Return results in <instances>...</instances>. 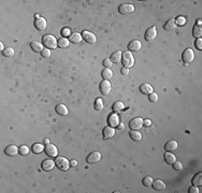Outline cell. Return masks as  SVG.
<instances>
[{
  "instance_id": "cell-1",
  "label": "cell",
  "mask_w": 202,
  "mask_h": 193,
  "mask_svg": "<svg viewBox=\"0 0 202 193\" xmlns=\"http://www.w3.org/2000/svg\"><path fill=\"white\" fill-rule=\"evenodd\" d=\"M121 63L125 68L129 69V68L135 66V57L131 54V52L126 51L125 53H123V57H121Z\"/></svg>"
},
{
  "instance_id": "cell-2",
  "label": "cell",
  "mask_w": 202,
  "mask_h": 193,
  "mask_svg": "<svg viewBox=\"0 0 202 193\" xmlns=\"http://www.w3.org/2000/svg\"><path fill=\"white\" fill-rule=\"evenodd\" d=\"M42 44L45 46L46 48H56L58 46V41L56 40V38L52 35H45L42 38Z\"/></svg>"
},
{
  "instance_id": "cell-3",
  "label": "cell",
  "mask_w": 202,
  "mask_h": 193,
  "mask_svg": "<svg viewBox=\"0 0 202 193\" xmlns=\"http://www.w3.org/2000/svg\"><path fill=\"white\" fill-rule=\"evenodd\" d=\"M55 163H56V166L60 171H68L69 167H70V162L65 157H56Z\"/></svg>"
},
{
  "instance_id": "cell-4",
  "label": "cell",
  "mask_w": 202,
  "mask_h": 193,
  "mask_svg": "<svg viewBox=\"0 0 202 193\" xmlns=\"http://www.w3.org/2000/svg\"><path fill=\"white\" fill-rule=\"evenodd\" d=\"M143 119L140 117L133 118L131 121L129 122V128L130 130H133V131H139L143 128Z\"/></svg>"
},
{
  "instance_id": "cell-5",
  "label": "cell",
  "mask_w": 202,
  "mask_h": 193,
  "mask_svg": "<svg viewBox=\"0 0 202 193\" xmlns=\"http://www.w3.org/2000/svg\"><path fill=\"white\" fill-rule=\"evenodd\" d=\"M44 151H45L47 157H57L58 155V149L56 148L55 145L51 144V143L44 146Z\"/></svg>"
},
{
  "instance_id": "cell-6",
  "label": "cell",
  "mask_w": 202,
  "mask_h": 193,
  "mask_svg": "<svg viewBox=\"0 0 202 193\" xmlns=\"http://www.w3.org/2000/svg\"><path fill=\"white\" fill-rule=\"evenodd\" d=\"M182 59H183V61L185 62V63H190V62L194 61L195 59V54H194V51L191 49V48H187V49H185L183 53V55H182Z\"/></svg>"
},
{
  "instance_id": "cell-7",
  "label": "cell",
  "mask_w": 202,
  "mask_h": 193,
  "mask_svg": "<svg viewBox=\"0 0 202 193\" xmlns=\"http://www.w3.org/2000/svg\"><path fill=\"white\" fill-rule=\"evenodd\" d=\"M157 37V29L156 27H151V28H148L147 30H146L145 32V35H144V38H145V40L147 41V42H153L155 39H156Z\"/></svg>"
},
{
  "instance_id": "cell-8",
  "label": "cell",
  "mask_w": 202,
  "mask_h": 193,
  "mask_svg": "<svg viewBox=\"0 0 202 193\" xmlns=\"http://www.w3.org/2000/svg\"><path fill=\"white\" fill-rule=\"evenodd\" d=\"M101 160V153L99 151H92L87 155L86 161L88 164H92V163H97Z\"/></svg>"
},
{
  "instance_id": "cell-9",
  "label": "cell",
  "mask_w": 202,
  "mask_h": 193,
  "mask_svg": "<svg viewBox=\"0 0 202 193\" xmlns=\"http://www.w3.org/2000/svg\"><path fill=\"white\" fill-rule=\"evenodd\" d=\"M82 38L84 39L85 42L89 43V44H94V43L97 42V38H96V35L90 31H86V30L83 31L82 32Z\"/></svg>"
},
{
  "instance_id": "cell-10",
  "label": "cell",
  "mask_w": 202,
  "mask_h": 193,
  "mask_svg": "<svg viewBox=\"0 0 202 193\" xmlns=\"http://www.w3.org/2000/svg\"><path fill=\"white\" fill-rule=\"evenodd\" d=\"M135 11V7L129 3H124V4H121L118 8V12L123 15H127V14H130Z\"/></svg>"
},
{
  "instance_id": "cell-11",
  "label": "cell",
  "mask_w": 202,
  "mask_h": 193,
  "mask_svg": "<svg viewBox=\"0 0 202 193\" xmlns=\"http://www.w3.org/2000/svg\"><path fill=\"white\" fill-rule=\"evenodd\" d=\"M42 169L45 172H50L52 169H54L55 166H56V163H55L54 160H52V159H46L42 162Z\"/></svg>"
},
{
  "instance_id": "cell-12",
  "label": "cell",
  "mask_w": 202,
  "mask_h": 193,
  "mask_svg": "<svg viewBox=\"0 0 202 193\" xmlns=\"http://www.w3.org/2000/svg\"><path fill=\"white\" fill-rule=\"evenodd\" d=\"M46 25H47V23H46V19L44 17H38V18L35 19V27L39 31H43L46 28Z\"/></svg>"
},
{
  "instance_id": "cell-13",
  "label": "cell",
  "mask_w": 202,
  "mask_h": 193,
  "mask_svg": "<svg viewBox=\"0 0 202 193\" xmlns=\"http://www.w3.org/2000/svg\"><path fill=\"white\" fill-rule=\"evenodd\" d=\"M114 135H115V129L114 128L108 126L103 129V132H102L103 139H110V138H112Z\"/></svg>"
},
{
  "instance_id": "cell-14",
  "label": "cell",
  "mask_w": 202,
  "mask_h": 193,
  "mask_svg": "<svg viewBox=\"0 0 202 193\" xmlns=\"http://www.w3.org/2000/svg\"><path fill=\"white\" fill-rule=\"evenodd\" d=\"M100 91L103 96H108L111 91V83L109 80H103L100 83Z\"/></svg>"
},
{
  "instance_id": "cell-15",
  "label": "cell",
  "mask_w": 202,
  "mask_h": 193,
  "mask_svg": "<svg viewBox=\"0 0 202 193\" xmlns=\"http://www.w3.org/2000/svg\"><path fill=\"white\" fill-rule=\"evenodd\" d=\"M4 152H6V155H9V157H15V155L19 152V148L17 147V146H15V145H10V146H8V147L6 148Z\"/></svg>"
},
{
  "instance_id": "cell-16",
  "label": "cell",
  "mask_w": 202,
  "mask_h": 193,
  "mask_svg": "<svg viewBox=\"0 0 202 193\" xmlns=\"http://www.w3.org/2000/svg\"><path fill=\"white\" fill-rule=\"evenodd\" d=\"M142 47V44L139 40H132L131 42L128 44V49L129 52H138L140 51Z\"/></svg>"
},
{
  "instance_id": "cell-17",
  "label": "cell",
  "mask_w": 202,
  "mask_h": 193,
  "mask_svg": "<svg viewBox=\"0 0 202 193\" xmlns=\"http://www.w3.org/2000/svg\"><path fill=\"white\" fill-rule=\"evenodd\" d=\"M108 122H109V126L112 127V128H115V127L118 126L119 123V117L117 114H111L108 118Z\"/></svg>"
},
{
  "instance_id": "cell-18",
  "label": "cell",
  "mask_w": 202,
  "mask_h": 193,
  "mask_svg": "<svg viewBox=\"0 0 202 193\" xmlns=\"http://www.w3.org/2000/svg\"><path fill=\"white\" fill-rule=\"evenodd\" d=\"M154 190L156 191H162L166 189V183L162 181L161 179H156L153 181V185H152Z\"/></svg>"
},
{
  "instance_id": "cell-19",
  "label": "cell",
  "mask_w": 202,
  "mask_h": 193,
  "mask_svg": "<svg viewBox=\"0 0 202 193\" xmlns=\"http://www.w3.org/2000/svg\"><path fill=\"white\" fill-rule=\"evenodd\" d=\"M178 147V144L176 141H174V139H171V141H169V142L166 143V145H164V149L167 150V151H173V150H176Z\"/></svg>"
},
{
  "instance_id": "cell-20",
  "label": "cell",
  "mask_w": 202,
  "mask_h": 193,
  "mask_svg": "<svg viewBox=\"0 0 202 193\" xmlns=\"http://www.w3.org/2000/svg\"><path fill=\"white\" fill-rule=\"evenodd\" d=\"M140 91L142 94H151L152 92H154V88L152 87L149 84H142L140 86Z\"/></svg>"
},
{
  "instance_id": "cell-21",
  "label": "cell",
  "mask_w": 202,
  "mask_h": 193,
  "mask_svg": "<svg viewBox=\"0 0 202 193\" xmlns=\"http://www.w3.org/2000/svg\"><path fill=\"white\" fill-rule=\"evenodd\" d=\"M30 46L33 48V51L36 52V53H41V52L43 51V44H41L40 42L38 41H33V42L30 43Z\"/></svg>"
},
{
  "instance_id": "cell-22",
  "label": "cell",
  "mask_w": 202,
  "mask_h": 193,
  "mask_svg": "<svg viewBox=\"0 0 202 193\" xmlns=\"http://www.w3.org/2000/svg\"><path fill=\"white\" fill-rule=\"evenodd\" d=\"M164 161H166V163L168 164H173L175 161H176V157H175L173 153L170 152V151H167V152L164 153Z\"/></svg>"
},
{
  "instance_id": "cell-23",
  "label": "cell",
  "mask_w": 202,
  "mask_h": 193,
  "mask_svg": "<svg viewBox=\"0 0 202 193\" xmlns=\"http://www.w3.org/2000/svg\"><path fill=\"white\" fill-rule=\"evenodd\" d=\"M121 57H123V53L121 52H115L114 54H112L111 56V61L113 63H119L121 62Z\"/></svg>"
},
{
  "instance_id": "cell-24",
  "label": "cell",
  "mask_w": 202,
  "mask_h": 193,
  "mask_svg": "<svg viewBox=\"0 0 202 193\" xmlns=\"http://www.w3.org/2000/svg\"><path fill=\"white\" fill-rule=\"evenodd\" d=\"M55 110H56L57 114H59L60 116H67L68 115V108H67V106L64 105V104H58Z\"/></svg>"
},
{
  "instance_id": "cell-25",
  "label": "cell",
  "mask_w": 202,
  "mask_h": 193,
  "mask_svg": "<svg viewBox=\"0 0 202 193\" xmlns=\"http://www.w3.org/2000/svg\"><path fill=\"white\" fill-rule=\"evenodd\" d=\"M191 182H192V186L200 187V186L202 185V173H198V174L195 175L192 180H191Z\"/></svg>"
},
{
  "instance_id": "cell-26",
  "label": "cell",
  "mask_w": 202,
  "mask_h": 193,
  "mask_svg": "<svg viewBox=\"0 0 202 193\" xmlns=\"http://www.w3.org/2000/svg\"><path fill=\"white\" fill-rule=\"evenodd\" d=\"M129 135H130V138H131L132 141H135V142H140L141 139H142V134L139 131H133V130H131Z\"/></svg>"
},
{
  "instance_id": "cell-27",
  "label": "cell",
  "mask_w": 202,
  "mask_h": 193,
  "mask_svg": "<svg viewBox=\"0 0 202 193\" xmlns=\"http://www.w3.org/2000/svg\"><path fill=\"white\" fill-rule=\"evenodd\" d=\"M31 150H33V152L35 153V155H39V153H41L42 151H44V146L42 144H39V143H37V144L33 145V148H31Z\"/></svg>"
},
{
  "instance_id": "cell-28",
  "label": "cell",
  "mask_w": 202,
  "mask_h": 193,
  "mask_svg": "<svg viewBox=\"0 0 202 193\" xmlns=\"http://www.w3.org/2000/svg\"><path fill=\"white\" fill-rule=\"evenodd\" d=\"M112 108H113V110L115 113H119V112H121V110H124L125 105H124V103H123V102L117 101V102H115L113 105H112Z\"/></svg>"
},
{
  "instance_id": "cell-29",
  "label": "cell",
  "mask_w": 202,
  "mask_h": 193,
  "mask_svg": "<svg viewBox=\"0 0 202 193\" xmlns=\"http://www.w3.org/2000/svg\"><path fill=\"white\" fill-rule=\"evenodd\" d=\"M101 75H102V78L104 80H109L112 78V76H113V72L111 71V69L105 68V69L102 71V73H101Z\"/></svg>"
},
{
  "instance_id": "cell-30",
  "label": "cell",
  "mask_w": 202,
  "mask_h": 193,
  "mask_svg": "<svg viewBox=\"0 0 202 193\" xmlns=\"http://www.w3.org/2000/svg\"><path fill=\"white\" fill-rule=\"evenodd\" d=\"M70 45V40H68L67 38H60L58 40V46L61 48H67Z\"/></svg>"
},
{
  "instance_id": "cell-31",
  "label": "cell",
  "mask_w": 202,
  "mask_h": 193,
  "mask_svg": "<svg viewBox=\"0 0 202 193\" xmlns=\"http://www.w3.org/2000/svg\"><path fill=\"white\" fill-rule=\"evenodd\" d=\"M192 35H194L195 38H200L202 35V28L201 26H199V25H195L194 26V29H192Z\"/></svg>"
},
{
  "instance_id": "cell-32",
  "label": "cell",
  "mask_w": 202,
  "mask_h": 193,
  "mask_svg": "<svg viewBox=\"0 0 202 193\" xmlns=\"http://www.w3.org/2000/svg\"><path fill=\"white\" fill-rule=\"evenodd\" d=\"M164 30H172L174 28H176V24H175V21L174 19H169V21L164 24Z\"/></svg>"
},
{
  "instance_id": "cell-33",
  "label": "cell",
  "mask_w": 202,
  "mask_h": 193,
  "mask_svg": "<svg viewBox=\"0 0 202 193\" xmlns=\"http://www.w3.org/2000/svg\"><path fill=\"white\" fill-rule=\"evenodd\" d=\"M82 40H83L82 35H80V33H78V32H75V33H72V35H70V41H71V42H73V43H80Z\"/></svg>"
},
{
  "instance_id": "cell-34",
  "label": "cell",
  "mask_w": 202,
  "mask_h": 193,
  "mask_svg": "<svg viewBox=\"0 0 202 193\" xmlns=\"http://www.w3.org/2000/svg\"><path fill=\"white\" fill-rule=\"evenodd\" d=\"M95 110L98 112H101L103 110V101L100 98L96 99V101H95Z\"/></svg>"
},
{
  "instance_id": "cell-35",
  "label": "cell",
  "mask_w": 202,
  "mask_h": 193,
  "mask_svg": "<svg viewBox=\"0 0 202 193\" xmlns=\"http://www.w3.org/2000/svg\"><path fill=\"white\" fill-rule=\"evenodd\" d=\"M153 178H152L151 176H146L143 178L142 182H143V185L145 186V187H152V185H153Z\"/></svg>"
},
{
  "instance_id": "cell-36",
  "label": "cell",
  "mask_w": 202,
  "mask_h": 193,
  "mask_svg": "<svg viewBox=\"0 0 202 193\" xmlns=\"http://www.w3.org/2000/svg\"><path fill=\"white\" fill-rule=\"evenodd\" d=\"M2 55L6 57H11L14 55V49L12 47H7L4 48V51L2 52Z\"/></svg>"
},
{
  "instance_id": "cell-37",
  "label": "cell",
  "mask_w": 202,
  "mask_h": 193,
  "mask_svg": "<svg viewBox=\"0 0 202 193\" xmlns=\"http://www.w3.org/2000/svg\"><path fill=\"white\" fill-rule=\"evenodd\" d=\"M29 153V148L26 146V145H22L21 147H19V155H26Z\"/></svg>"
},
{
  "instance_id": "cell-38",
  "label": "cell",
  "mask_w": 202,
  "mask_h": 193,
  "mask_svg": "<svg viewBox=\"0 0 202 193\" xmlns=\"http://www.w3.org/2000/svg\"><path fill=\"white\" fill-rule=\"evenodd\" d=\"M148 99H149V101L152 102V103H156L157 101H158V94H155V92H152L151 94H148Z\"/></svg>"
},
{
  "instance_id": "cell-39",
  "label": "cell",
  "mask_w": 202,
  "mask_h": 193,
  "mask_svg": "<svg viewBox=\"0 0 202 193\" xmlns=\"http://www.w3.org/2000/svg\"><path fill=\"white\" fill-rule=\"evenodd\" d=\"M186 23V18L183 17V16H178V18H176V21H175V24L178 25V26H184Z\"/></svg>"
},
{
  "instance_id": "cell-40",
  "label": "cell",
  "mask_w": 202,
  "mask_h": 193,
  "mask_svg": "<svg viewBox=\"0 0 202 193\" xmlns=\"http://www.w3.org/2000/svg\"><path fill=\"white\" fill-rule=\"evenodd\" d=\"M41 56L44 57V58H50L51 57V51L49 48H44L43 51L41 52Z\"/></svg>"
},
{
  "instance_id": "cell-41",
  "label": "cell",
  "mask_w": 202,
  "mask_h": 193,
  "mask_svg": "<svg viewBox=\"0 0 202 193\" xmlns=\"http://www.w3.org/2000/svg\"><path fill=\"white\" fill-rule=\"evenodd\" d=\"M172 166H173V169H174L175 171H181V169H183V164L181 163L180 161H175Z\"/></svg>"
},
{
  "instance_id": "cell-42",
  "label": "cell",
  "mask_w": 202,
  "mask_h": 193,
  "mask_svg": "<svg viewBox=\"0 0 202 193\" xmlns=\"http://www.w3.org/2000/svg\"><path fill=\"white\" fill-rule=\"evenodd\" d=\"M195 46L197 47V49L201 51V49H202V40H201V38H198V39H197L196 42H195Z\"/></svg>"
},
{
  "instance_id": "cell-43",
  "label": "cell",
  "mask_w": 202,
  "mask_h": 193,
  "mask_svg": "<svg viewBox=\"0 0 202 193\" xmlns=\"http://www.w3.org/2000/svg\"><path fill=\"white\" fill-rule=\"evenodd\" d=\"M102 64L104 66L105 68H108V69H111V67H112V64H113V62L111 61V59H104L102 62Z\"/></svg>"
},
{
  "instance_id": "cell-44",
  "label": "cell",
  "mask_w": 202,
  "mask_h": 193,
  "mask_svg": "<svg viewBox=\"0 0 202 193\" xmlns=\"http://www.w3.org/2000/svg\"><path fill=\"white\" fill-rule=\"evenodd\" d=\"M189 193H199L200 190L198 189V187H196V186H192V187L189 188Z\"/></svg>"
},
{
  "instance_id": "cell-45",
  "label": "cell",
  "mask_w": 202,
  "mask_h": 193,
  "mask_svg": "<svg viewBox=\"0 0 202 193\" xmlns=\"http://www.w3.org/2000/svg\"><path fill=\"white\" fill-rule=\"evenodd\" d=\"M143 126L144 127H151L152 121L149 120V119H145V120H143Z\"/></svg>"
},
{
  "instance_id": "cell-46",
  "label": "cell",
  "mask_w": 202,
  "mask_h": 193,
  "mask_svg": "<svg viewBox=\"0 0 202 193\" xmlns=\"http://www.w3.org/2000/svg\"><path fill=\"white\" fill-rule=\"evenodd\" d=\"M62 35H64V37H67V35H70V30L67 29V28H65V29L62 30Z\"/></svg>"
},
{
  "instance_id": "cell-47",
  "label": "cell",
  "mask_w": 202,
  "mask_h": 193,
  "mask_svg": "<svg viewBox=\"0 0 202 193\" xmlns=\"http://www.w3.org/2000/svg\"><path fill=\"white\" fill-rule=\"evenodd\" d=\"M121 74H123V75H127V74H128V73H129V69H127V68H125V67H124V68H123V69L121 70Z\"/></svg>"
},
{
  "instance_id": "cell-48",
  "label": "cell",
  "mask_w": 202,
  "mask_h": 193,
  "mask_svg": "<svg viewBox=\"0 0 202 193\" xmlns=\"http://www.w3.org/2000/svg\"><path fill=\"white\" fill-rule=\"evenodd\" d=\"M117 129H118V131H123V130L125 129V124H124V123L119 122L118 126H117Z\"/></svg>"
},
{
  "instance_id": "cell-49",
  "label": "cell",
  "mask_w": 202,
  "mask_h": 193,
  "mask_svg": "<svg viewBox=\"0 0 202 193\" xmlns=\"http://www.w3.org/2000/svg\"><path fill=\"white\" fill-rule=\"evenodd\" d=\"M76 165H78L76 160H71L70 161V166H76Z\"/></svg>"
},
{
  "instance_id": "cell-50",
  "label": "cell",
  "mask_w": 202,
  "mask_h": 193,
  "mask_svg": "<svg viewBox=\"0 0 202 193\" xmlns=\"http://www.w3.org/2000/svg\"><path fill=\"white\" fill-rule=\"evenodd\" d=\"M0 49H1V52L4 51V46H3V43H0Z\"/></svg>"
},
{
  "instance_id": "cell-51",
  "label": "cell",
  "mask_w": 202,
  "mask_h": 193,
  "mask_svg": "<svg viewBox=\"0 0 202 193\" xmlns=\"http://www.w3.org/2000/svg\"><path fill=\"white\" fill-rule=\"evenodd\" d=\"M44 143H45V144H49L50 141H49V139H47V138H45V139H44Z\"/></svg>"
}]
</instances>
